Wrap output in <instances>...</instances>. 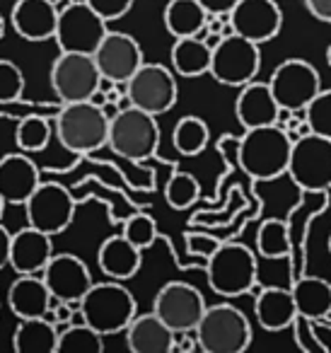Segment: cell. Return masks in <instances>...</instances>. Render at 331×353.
<instances>
[{
    "instance_id": "cell-33",
    "label": "cell",
    "mask_w": 331,
    "mask_h": 353,
    "mask_svg": "<svg viewBox=\"0 0 331 353\" xmlns=\"http://www.w3.org/2000/svg\"><path fill=\"white\" fill-rule=\"evenodd\" d=\"M199 196H201V184L194 174L177 172V174L170 176V182L165 187V201L174 211H186V208L199 201Z\"/></svg>"
},
{
    "instance_id": "cell-12",
    "label": "cell",
    "mask_w": 331,
    "mask_h": 353,
    "mask_svg": "<svg viewBox=\"0 0 331 353\" xmlns=\"http://www.w3.org/2000/svg\"><path fill=\"white\" fill-rule=\"evenodd\" d=\"M27 213V225L37 228V230L46 232V235L56 237L75 218V199L70 192L59 182H41L37 192L27 199L25 203Z\"/></svg>"
},
{
    "instance_id": "cell-18",
    "label": "cell",
    "mask_w": 331,
    "mask_h": 353,
    "mask_svg": "<svg viewBox=\"0 0 331 353\" xmlns=\"http://www.w3.org/2000/svg\"><path fill=\"white\" fill-rule=\"evenodd\" d=\"M39 184L41 172L32 157L10 152L0 160V196L6 199V203L25 206Z\"/></svg>"
},
{
    "instance_id": "cell-44",
    "label": "cell",
    "mask_w": 331,
    "mask_h": 353,
    "mask_svg": "<svg viewBox=\"0 0 331 353\" xmlns=\"http://www.w3.org/2000/svg\"><path fill=\"white\" fill-rule=\"evenodd\" d=\"M326 63H329V68H331V44L326 46Z\"/></svg>"
},
{
    "instance_id": "cell-41",
    "label": "cell",
    "mask_w": 331,
    "mask_h": 353,
    "mask_svg": "<svg viewBox=\"0 0 331 353\" xmlns=\"http://www.w3.org/2000/svg\"><path fill=\"white\" fill-rule=\"evenodd\" d=\"M208 15H230L239 0H199Z\"/></svg>"
},
{
    "instance_id": "cell-10",
    "label": "cell",
    "mask_w": 331,
    "mask_h": 353,
    "mask_svg": "<svg viewBox=\"0 0 331 353\" xmlns=\"http://www.w3.org/2000/svg\"><path fill=\"white\" fill-rule=\"evenodd\" d=\"M259 68H261V51H259L257 41H249L239 34H230L223 37V41L213 49L210 75L220 85L242 88V85L257 80Z\"/></svg>"
},
{
    "instance_id": "cell-39",
    "label": "cell",
    "mask_w": 331,
    "mask_h": 353,
    "mask_svg": "<svg viewBox=\"0 0 331 353\" xmlns=\"http://www.w3.org/2000/svg\"><path fill=\"white\" fill-rule=\"evenodd\" d=\"M85 3H88L90 8H94L107 22H114L126 15L136 0H85Z\"/></svg>"
},
{
    "instance_id": "cell-31",
    "label": "cell",
    "mask_w": 331,
    "mask_h": 353,
    "mask_svg": "<svg viewBox=\"0 0 331 353\" xmlns=\"http://www.w3.org/2000/svg\"><path fill=\"white\" fill-rule=\"evenodd\" d=\"M210 141L208 123L201 117H181L177 121L174 131H172V143H174L177 152L184 157H196L205 150Z\"/></svg>"
},
{
    "instance_id": "cell-22",
    "label": "cell",
    "mask_w": 331,
    "mask_h": 353,
    "mask_svg": "<svg viewBox=\"0 0 331 353\" xmlns=\"http://www.w3.org/2000/svg\"><path fill=\"white\" fill-rule=\"evenodd\" d=\"M278 112H281V107H278L268 83L252 80V83L239 88L237 102H234V117L244 128L271 126V123H276Z\"/></svg>"
},
{
    "instance_id": "cell-25",
    "label": "cell",
    "mask_w": 331,
    "mask_h": 353,
    "mask_svg": "<svg viewBox=\"0 0 331 353\" xmlns=\"http://www.w3.org/2000/svg\"><path fill=\"white\" fill-rule=\"evenodd\" d=\"M126 346L133 353H172L174 332L155 312L136 314L126 327Z\"/></svg>"
},
{
    "instance_id": "cell-36",
    "label": "cell",
    "mask_w": 331,
    "mask_h": 353,
    "mask_svg": "<svg viewBox=\"0 0 331 353\" xmlns=\"http://www.w3.org/2000/svg\"><path fill=\"white\" fill-rule=\"evenodd\" d=\"M121 235L128 237V240H131L138 250H148V247L155 245V240L160 237V235H157L155 221H152L148 213H133V216L123 223Z\"/></svg>"
},
{
    "instance_id": "cell-3",
    "label": "cell",
    "mask_w": 331,
    "mask_h": 353,
    "mask_svg": "<svg viewBox=\"0 0 331 353\" xmlns=\"http://www.w3.org/2000/svg\"><path fill=\"white\" fill-rule=\"evenodd\" d=\"M138 314L136 298L123 285V281H104L92 283V288L80 300V317L92 329H97L102 336L126 332L131 319Z\"/></svg>"
},
{
    "instance_id": "cell-38",
    "label": "cell",
    "mask_w": 331,
    "mask_h": 353,
    "mask_svg": "<svg viewBox=\"0 0 331 353\" xmlns=\"http://www.w3.org/2000/svg\"><path fill=\"white\" fill-rule=\"evenodd\" d=\"M220 245H223V242H220L218 237L208 235V232H186V252H189L191 256H203V259H208Z\"/></svg>"
},
{
    "instance_id": "cell-24",
    "label": "cell",
    "mask_w": 331,
    "mask_h": 353,
    "mask_svg": "<svg viewBox=\"0 0 331 353\" xmlns=\"http://www.w3.org/2000/svg\"><path fill=\"white\" fill-rule=\"evenodd\" d=\"M143 250H138L128 237L112 235L99 245L97 264L104 276L114 281H131L141 271Z\"/></svg>"
},
{
    "instance_id": "cell-11",
    "label": "cell",
    "mask_w": 331,
    "mask_h": 353,
    "mask_svg": "<svg viewBox=\"0 0 331 353\" xmlns=\"http://www.w3.org/2000/svg\"><path fill=\"white\" fill-rule=\"evenodd\" d=\"M268 85L278 107L292 112H305L307 104L321 92L319 70L305 59H285L273 70Z\"/></svg>"
},
{
    "instance_id": "cell-2",
    "label": "cell",
    "mask_w": 331,
    "mask_h": 353,
    "mask_svg": "<svg viewBox=\"0 0 331 353\" xmlns=\"http://www.w3.org/2000/svg\"><path fill=\"white\" fill-rule=\"evenodd\" d=\"M109 121H112V117L104 112V107L90 102V99L61 104L54 119L61 145L75 155H88V152L107 145Z\"/></svg>"
},
{
    "instance_id": "cell-29",
    "label": "cell",
    "mask_w": 331,
    "mask_h": 353,
    "mask_svg": "<svg viewBox=\"0 0 331 353\" xmlns=\"http://www.w3.org/2000/svg\"><path fill=\"white\" fill-rule=\"evenodd\" d=\"M165 27L174 39L181 37H196L205 27L208 12L199 0H170L165 8Z\"/></svg>"
},
{
    "instance_id": "cell-42",
    "label": "cell",
    "mask_w": 331,
    "mask_h": 353,
    "mask_svg": "<svg viewBox=\"0 0 331 353\" xmlns=\"http://www.w3.org/2000/svg\"><path fill=\"white\" fill-rule=\"evenodd\" d=\"M10 250H12V235L8 228L0 225V271L10 266Z\"/></svg>"
},
{
    "instance_id": "cell-7",
    "label": "cell",
    "mask_w": 331,
    "mask_h": 353,
    "mask_svg": "<svg viewBox=\"0 0 331 353\" xmlns=\"http://www.w3.org/2000/svg\"><path fill=\"white\" fill-rule=\"evenodd\" d=\"M288 176L302 192L331 189V138L307 133L292 143Z\"/></svg>"
},
{
    "instance_id": "cell-26",
    "label": "cell",
    "mask_w": 331,
    "mask_h": 353,
    "mask_svg": "<svg viewBox=\"0 0 331 353\" xmlns=\"http://www.w3.org/2000/svg\"><path fill=\"white\" fill-rule=\"evenodd\" d=\"M59 324L49 317L20 319L12 334V348L17 353H56L59 348Z\"/></svg>"
},
{
    "instance_id": "cell-4",
    "label": "cell",
    "mask_w": 331,
    "mask_h": 353,
    "mask_svg": "<svg viewBox=\"0 0 331 353\" xmlns=\"http://www.w3.org/2000/svg\"><path fill=\"white\" fill-rule=\"evenodd\" d=\"M205 279L213 293L239 298L257 285V254L239 242H223L205 259Z\"/></svg>"
},
{
    "instance_id": "cell-27",
    "label": "cell",
    "mask_w": 331,
    "mask_h": 353,
    "mask_svg": "<svg viewBox=\"0 0 331 353\" xmlns=\"http://www.w3.org/2000/svg\"><path fill=\"white\" fill-rule=\"evenodd\" d=\"M290 290L300 317L317 322L331 314V281L319 279V276H300Z\"/></svg>"
},
{
    "instance_id": "cell-19",
    "label": "cell",
    "mask_w": 331,
    "mask_h": 353,
    "mask_svg": "<svg viewBox=\"0 0 331 353\" xmlns=\"http://www.w3.org/2000/svg\"><path fill=\"white\" fill-rule=\"evenodd\" d=\"M12 30L27 41H46L56 37L59 8L54 0H17L10 12Z\"/></svg>"
},
{
    "instance_id": "cell-20",
    "label": "cell",
    "mask_w": 331,
    "mask_h": 353,
    "mask_svg": "<svg viewBox=\"0 0 331 353\" xmlns=\"http://www.w3.org/2000/svg\"><path fill=\"white\" fill-rule=\"evenodd\" d=\"M54 256V240L46 232L27 225L12 235L10 266L17 276L41 274Z\"/></svg>"
},
{
    "instance_id": "cell-43",
    "label": "cell",
    "mask_w": 331,
    "mask_h": 353,
    "mask_svg": "<svg viewBox=\"0 0 331 353\" xmlns=\"http://www.w3.org/2000/svg\"><path fill=\"white\" fill-rule=\"evenodd\" d=\"M6 37V20H3V15H0V39Z\"/></svg>"
},
{
    "instance_id": "cell-46",
    "label": "cell",
    "mask_w": 331,
    "mask_h": 353,
    "mask_svg": "<svg viewBox=\"0 0 331 353\" xmlns=\"http://www.w3.org/2000/svg\"><path fill=\"white\" fill-rule=\"evenodd\" d=\"M329 254H331V232H329Z\"/></svg>"
},
{
    "instance_id": "cell-30",
    "label": "cell",
    "mask_w": 331,
    "mask_h": 353,
    "mask_svg": "<svg viewBox=\"0 0 331 353\" xmlns=\"http://www.w3.org/2000/svg\"><path fill=\"white\" fill-rule=\"evenodd\" d=\"M257 252L263 259H283L290 256L292 240L290 228L281 218H266L257 230Z\"/></svg>"
},
{
    "instance_id": "cell-45",
    "label": "cell",
    "mask_w": 331,
    "mask_h": 353,
    "mask_svg": "<svg viewBox=\"0 0 331 353\" xmlns=\"http://www.w3.org/2000/svg\"><path fill=\"white\" fill-rule=\"evenodd\" d=\"M3 211H6V199L0 196V218H3Z\"/></svg>"
},
{
    "instance_id": "cell-1",
    "label": "cell",
    "mask_w": 331,
    "mask_h": 353,
    "mask_svg": "<svg viewBox=\"0 0 331 353\" xmlns=\"http://www.w3.org/2000/svg\"><path fill=\"white\" fill-rule=\"evenodd\" d=\"M290 152L292 141L276 123L244 128V136L237 141V162L254 182H271L276 176L288 174Z\"/></svg>"
},
{
    "instance_id": "cell-8",
    "label": "cell",
    "mask_w": 331,
    "mask_h": 353,
    "mask_svg": "<svg viewBox=\"0 0 331 353\" xmlns=\"http://www.w3.org/2000/svg\"><path fill=\"white\" fill-rule=\"evenodd\" d=\"M107 25L109 22L85 0H75L59 12V27H56L54 39L61 51L94 54L107 37Z\"/></svg>"
},
{
    "instance_id": "cell-15",
    "label": "cell",
    "mask_w": 331,
    "mask_h": 353,
    "mask_svg": "<svg viewBox=\"0 0 331 353\" xmlns=\"http://www.w3.org/2000/svg\"><path fill=\"white\" fill-rule=\"evenodd\" d=\"M234 34L249 41H271L283 27V10L276 0H239L230 12Z\"/></svg>"
},
{
    "instance_id": "cell-23",
    "label": "cell",
    "mask_w": 331,
    "mask_h": 353,
    "mask_svg": "<svg viewBox=\"0 0 331 353\" xmlns=\"http://www.w3.org/2000/svg\"><path fill=\"white\" fill-rule=\"evenodd\" d=\"M254 314H257L259 327L266 332H283V329L292 327L297 317L292 290L276 288V285L261 288L254 298Z\"/></svg>"
},
{
    "instance_id": "cell-5",
    "label": "cell",
    "mask_w": 331,
    "mask_h": 353,
    "mask_svg": "<svg viewBox=\"0 0 331 353\" xmlns=\"http://www.w3.org/2000/svg\"><path fill=\"white\" fill-rule=\"evenodd\" d=\"M107 145L119 157L131 162L150 160L160 145V126L155 114H148L138 107L119 109L109 121Z\"/></svg>"
},
{
    "instance_id": "cell-32",
    "label": "cell",
    "mask_w": 331,
    "mask_h": 353,
    "mask_svg": "<svg viewBox=\"0 0 331 353\" xmlns=\"http://www.w3.org/2000/svg\"><path fill=\"white\" fill-rule=\"evenodd\" d=\"M104 336L92 329L88 322L66 324L59 334V348L56 353H102Z\"/></svg>"
},
{
    "instance_id": "cell-28",
    "label": "cell",
    "mask_w": 331,
    "mask_h": 353,
    "mask_svg": "<svg viewBox=\"0 0 331 353\" xmlns=\"http://www.w3.org/2000/svg\"><path fill=\"white\" fill-rule=\"evenodd\" d=\"M170 61L177 75H181V78H199V75L210 73L213 49L201 37H181L172 46Z\"/></svg>"
},
{
    "instance_id": "cell-13",
    "label": "cell",
    "mask_w": 331,
    "mask_h": 353,
    "mask_svg": "<svg viewBox=\"0 0 331 353\" xmlns=\"http://www.w3.org/2000/svg\"><path fill=\"white\" fill-rule=\"evenodd\" d=\"M205 300L199 288L184 281H170L157 290L152 300V312L172 329V332H196L205 312Z\"/></svg>"
},
{
    "instance_id": "cell-37",
    "label": "cell",
    "mask_w": 331,
    "mask_h": 353,
    "mask_svg": "<svg viewBox=\"0 0 331 353\" xmlns=\"http://www.w3.org/2000/svg\"><path fill=\"white\" fill-rule=\"evenodd\" d=\"M25 92V75L17 68V63L8 59H0V104L20 102Z\"/></svg>"
},
{
    "instance_id": "cell-35",
    "label": "cell",
    "mask_w": 331,
    "mask_h": 353,
    "mask_svg": "<svg viewBox=\"0 0 331 353\" xmlns=\"http://www.w3.org/2000/svg\"><path fill=\"white\" fill-rule=\"evenodd\" d=\"M305 119L312 133L331 138V90H321L305 107Z\"/></svg>"
},
{
    "instance_id": "cell-9",
    "label": "cell",
    "mask_w": 331,
    "mask_h": 353,
    "mask_svg": "<svg viewBox=\"0 0 331 353\" xmlns=\"http://www.w3.org/2000/svg\"><path fill=\"white\" fill-rule=\"evenodd\" d=\"M51 90L59 97L61 104L85 102L99 90L102 73L97 68V61L92 54H73L61 51L59 59L51 65Z\"/></svg>"
},
{
    "instance_id": "cell-6",
    "label": "cell",
    "mask_w": 331,
    "mask_h": 353,
    "mask_svg": "<svg viewBox=\"0 0 331 353\" xmlns=\"http://www.w3.org/2000/svg\"><path fill=\"white\" fill-rule=\"evenodd\" d=\"M196 339L205 353H242L252 343V324L232 305H210L196 327Z\"/></svg>"
},
{
    "instance_id": "cell-17",
    "label": "cell",
    "mask_w": 331,
    "mask_h": 353,
    "mask_svg": "<svg viewBox=\"0 0 331 353\" xmlns=\"http://www.w3.org/2000/svg\"><path fill=\"white\" fill-rule=\"evenodd\" d=\"M41 279L49 285L51 295L63 303H80L90 288H92V274L88 264L75 254H54L46 269L41 271Z\"/></svg>"
},
{
    "instance_id": "cell-14",
    "label": "cell",
    "mask_w": 331,
    "mask_h": 353,
    "mask_svg": "<svg viewBox=\"0 0 331 353\" xmlns=\"http://www.w3.org/2000/svg\"><path fill=\"white\" fill-rule=\"evenodd\" d=\"M179 88L177 78L162 63H143L128 80V99L133 107L148 114H167L177 104Z\"/></svg>"
},
{
    "instance_id": "cell-16",
    "label": "cell",
    "mask_w": 331,
    "mask_h": 353,
    "mask_svg": "<svg viewBox=\"0 0 331 353\" xmlns=\"http://www.w3.org/2000/svg\"><path fill=\"white\" fill-rule=\"evenodd\" d=\"M92 56L102 78H109L114 83H128L131 75L146 63L141 44L126 32H107L104 41Z\"/></svg>"
},
{
    "instance_id": "cell-40",
    "label": "cell",
    "mask_w": 331,
    "mask_h": 353,
    "mask_svg": "<svg viewBox=\"0 0 331 353\" xmlns=\"http://www.w3.org/2000/svg\"><path fill=\"white\" fill-rule=\"evenodd\" d=\"M310 15L319 22H331V0H305Z\"/></svg>"
},
{
    "instance_id": "cell-21",
    "label": "cell",
    "mask_w": 331,
    "mask_h": 353,
    "mask_svg": "<svg viewBox=\"0 0 331 353\" xmlns=\"http://www.w3.org/2000/svg\"><path fill=\"white\" fill-rule=\"evenodd\" d=\"M54 303L56 298L51 295L41 274H22L20 279L12 281L8 290V305L17 319L49 317Z\"/></svg>"
},
{
    "instance_id": "cell-34",
    "label": "cell",
    "mask_w": 331,
    "mask_h": 353,
    "mask_svg": "<svg viewBox=\"0 0 331 353\" xmlns=\"http://www.w3.org/2000/svg\"><path fill=\"white\" fill-rule=\"evenodd\" d=\"M17 145L25 152H39L49 145L51 141V123L44 117H27L20 121L15 133Z\"/></svg>"
}]
</instances>
